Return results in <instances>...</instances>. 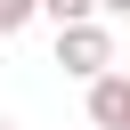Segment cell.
<instances>
[{
	"label": "cell",
	"mask_w": 130,
	"mask_h": 130,
	"mask_svg": "<svg viewBox=\"0 0 130 130\" xmlns=\"http://www.w3.org/2000/svg\"><path fill=\"white\" fill-rule=\"evenodd\" d=\"M57 65L89 89L98 73H114V24L106 16H81V24H57Z\"/></svg>",
	"instance_id": "6da1fadb"
},
{
	"label": "cell",
	"mask_w": 130,
	"mask_h": 130,
	"mask_svg": "<svg viewBox=\"0 0 130 130\" xmlns=\"http://www.w3.org/2000/svg\"><path fill=\"white\" fill-rule=\"evenodd\" d=\"M89 122H98V130H130V73H122V65L89 81Z\"/></svg>",
	"instance_id": "7a4b0ae2"
},
{
	"label": "cell",
	"mask_w": 130,
	"mask_h": 130,
	"mask_svg": "<svg viewBox=\"0 0 130 130\" xmlns=\"http://www.w3.org/2000/svg\"><path fill=\"white\" fill-rule=\"evenodd\" d=\"M49 24H81V16H106V0H41Z\"/></svg>",
	"instance_id": "3957f363"
},
{
	"label": "cell",
	"mask_w": 130,
	"mask_h": 130,
	"mask_svg": "<svg viewBox=\"0 0 130 130\" xmlns=\"http://www.w3.org/2000/svg\"><path fill=\"white\" fill-rule=\"evenodd\" d=\"M32 16H41V0H0V41H16Z\"/></svg>",
	"instance_id": "277c9868"
},
{
	"label": "cell",
	"mask_w": 130,
	"mask_h": 130,
	"mask_svg": "<svg viewBox=\"0 0 130 130\" xmlns=\"http://www.w3.org/2000/svg\"><path fill=\"white\" fill-rule=\"evenodd\" d=\"M106 16H130V0H106Z\"/></svg>",
	"instance_id": "5b68a950"
},
{
	"label": "cell",
	"mask_w": 130,
	"mask_h": 130,
	"mask_svg": "<svg viewBox=\"0 0 130 130\" xmlns=\"http://www.w3.org/2000/svg\"><path fill=\"white\" fill-rule=\"evenodd\" d=\"M0 130H16V122H8V114H0Z\"/></svg>",
	"instance_id": "8992f818"
}]
</instances>
